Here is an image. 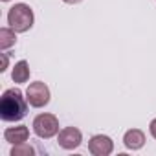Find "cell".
Masks as SVG:
<instances>
[{
	"mask_svg": "<svg viewBox=\"0 0 156 156\" xmlns=\"http://www.w3.org/2000/svg\"><path fill=\"white\" fill-rule=\"evenodd\" d=\"M28 112V99L19 88H9L0 98V118L2 121H20Z\"/></svg>",
	"mask_w": 156,
	"mask_h": 156,
	"instance_id": "6da1fadb",
	"label": "cell"
},
{
	"mask_svg": "<svg viewBox=\"0 0 156 156\" xmlns=\"http://www.w3.org/2000/svg\"><path fill=\"white\" fill-rule=\"evenodd\" d=\"M8 24L17 31V33H26L33 26V11L28 4L20 2L15 4L9 13H8Z\"/></svg>",
	"mask_w": 156,
	"mask_h": 156,
	"instance_id": "7a4b0ae2",
	"label": "cell"
},
{
	"mask_svg": "<svg viewBox=\"0 0 156 156\" xmlns=\"http://www.w3.org/2000/svg\"><path fill=\"white\" fill-rule=\"evenodd\" d=\"M33 132L39 138H51L59 132V119L53 114H39L33 119Z\"/></svg>",
	"mask_w": 156,
	"mask_h": 156,
	"instance_id": "3957f363",
	"label": "cell"
},
{
	"mask_svg": "<svg viewBox=\"0 0 156 156\" xmlns=\"http://www.w3.org/2000/svg\"><path fill=\"white\" fill-rule=\"evenodd\" d=\"M26 99L31 107L35 108H42L50 103V88L46 87V83L42 81H35L30 83L28 90H26Z\"/></svg>",
	"mask_w": 156,
	"mask_h": 156,
	"instance_id": "277c9868",
	"label": "cell"
},
{
	"mask_svg": "<svg viewBox=\"0 0 156 156\" xmlns=\"http://www.w3.org/2000/svg\"><path fill=\"white\" fill-rule=\"evenodd\" d=\"M57 141H59V145H61L62 149L72 151V149H77V147L81 145L83 134H81L79 129H75V127H66V129H62V130L59 132Z\"/></svg>",
	"mask_w": 156,
	"mask_h": 156,
	"instance_id": "5b68a950",
	"label": "cell"
},
{
	"mask_svg": "<svg viewBox=\"0 0 156 156\" xmlns=\"http://www.w3.org/2000/svg\"><path fill=\"white\" fill-rule=\"evenodd\" d=\"M88 151L94 154V156H108L112 151H114V143L108 136H103V134H98V136H92L90 141H88Z\"/></svg>",
	"mask_w": 156,
	"mask_h": 156,
	"instance_id": "8992f818",
	"label": "cell"
},
{
	"mask_svg": "<svg viewBox=\"0 0 156 156\" xmlns=\"http://www.w3.org/2000/svg\"><path fill=\"white\" fill-rule=\"evenodd\" d=\"M4 138H6V141H9V143H13V145L24 143V141H28V138H30V130H28L26 125L9 127V129H6V132H4Z\"/></svg>",
	"mask_w": 156,
	"mask_h": 156,
	"instance_id": "52a82bcc",
	"label": "cell"
},
{
	"mask_svg": "<svg viewBox=\"0 0 156 156\" xmlns=\"http://www.w3.org/2000/svg\"><path fill=\"white\" fill-rule=\"evenodd\" d=\"M123 143L127 149H132V151H138L145 145V134L140 130V129H130L125 132L123 136Z\"/></svg>",
	"mask_w": 156,
	"mask_h": 156,
	"instance_id": "ba28073f",
	"label": "cell"
},
{
	"mask_svg": "<svg viewBox=\"0 0 156 156\" xmlns=\"http://www.w3.org/2000/svg\"><path fill=\"white\" fill-rule=\"evenodd\" d=\"M11 77L15 83H26L30 79V64L26 61H19L15 66H13V72H11Z\"/></svg>",
	"mask_w": 156,
	"mask_h": 156,
	"instance_id": "9c48e42d",
	"label": "cell"
},
{
	"mask_svg": "<svg viewBox=\"0 0 156 156\" xmlns=\"http://www.w3.org/2000/svg\"><path fill=\"white\" fill-rule=\"evenodd\" d=\"M17 31L13 28H2L0 30V48L2 50H8L11 48L15 42H17Z\"/></svg>",
	"mask_w": 156,
	"mask_h": 156,
	"instance_id": "30bf717a",
	"label": "cell"
},
{
	"mask_svg": "<svg viewBox=\"0 0 156 156\" xmlns=\"http://www.w3.org/2000/svg\"><path fill=\"white\" fill-rule=\"evenodd\" d=\"M33 152H35V149L31 145H28L26 141L24 143H17L11 149V156H31Z\"/></svg>",
	"mask_w": 156,
	"mask_h": 156,
	"instance_id": "8fae6325",
	"label": "cell"
},
{
	"mask_svg": "<svg viewBox=\"0 0 156 156\" xmlns=\"http://www.w3.org/2000/svg\"><path fill=\"white\" fill-rule=\"evenodd\" d=\"M149 130H151L152 138L156 140V119H152V121H151V125H149Z\"/></svg>",
	"mask_w": 156,
	"mask_h": 156,
	"instance_id": "7c38bea8",
	"label": "cell"
},
{
	"mask_svg": "<svg viewBox=\"0 0 156 156\" xmlns=\"http://www.w3.org/2000/svg\"><path fill=\"white\" fill-rule=\"evenodd\" d=\"M6 66H8V55H4V57H2V68H0V72H4V70H6Z\"/></svg>",
	"mask_w": 156,
	"mask_h": 156,
	"instance_id": "4fadbf2b",
	"label": "cell"
},
{
	"mask_svg": "<svg viewBox=\"0 0 156 156\" xmlns=\"http://www.w3.org/2000/svg\"><path fill=\"white\" fill-rule=\"evenodd\" d=\"M62 2H66V4H79L81 0H62Z\"/></svg>",
	"mask_w": 156,
	"mask_h": 156,
	"instance_id": "5bb4252c",
	"label": "cell"
},
{
	"mask_svg": "<svg viewBox=\"0 0 156 156\" xmlns=\"http://www.w3.org/2000/svg\"><path fill=\"white\" fill-rule=\"evenodd\" d=\"M4 2H8V0H4Z\"/></svg>",
	"mask_w": 156,
	"mask_h": 156,
	"instance_id": "9a60e30c",
	"label": "cell"
}]
</instances>
